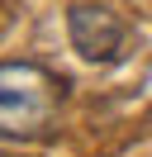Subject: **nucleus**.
Masks as SVG:
<instances>
[{"label":"nucleus","mask_w":152,"mask_h":157,"mask_svg":"<svg viewBox=\"0 0 152 157\" xmlns=\"http://www.w3.org/2000/svg\"><path fill=\"white\" fill-rule=\"evenodd\" d=\"M66 33H71V48L86 62H114L124 48V19L104 5H76L71 19H66Z\"/></svg>","instance_id":"nucleus-2"},{"label":"nucleus","mask_w":152,"mask_h":157,"mask_svg":"<svg viewBox=\"0 0 152 157\" xmlns=\"http://www.w3.org/2000/svg\"><path fill=\"white\" fill-rule=\"evenodd\" d=\"M57 100H62V81L48 76L33 62H5L0 67V124L10 138H24L48 128Z\"/></svg>","instance_id":"nucleus-1"}]
</instances>
